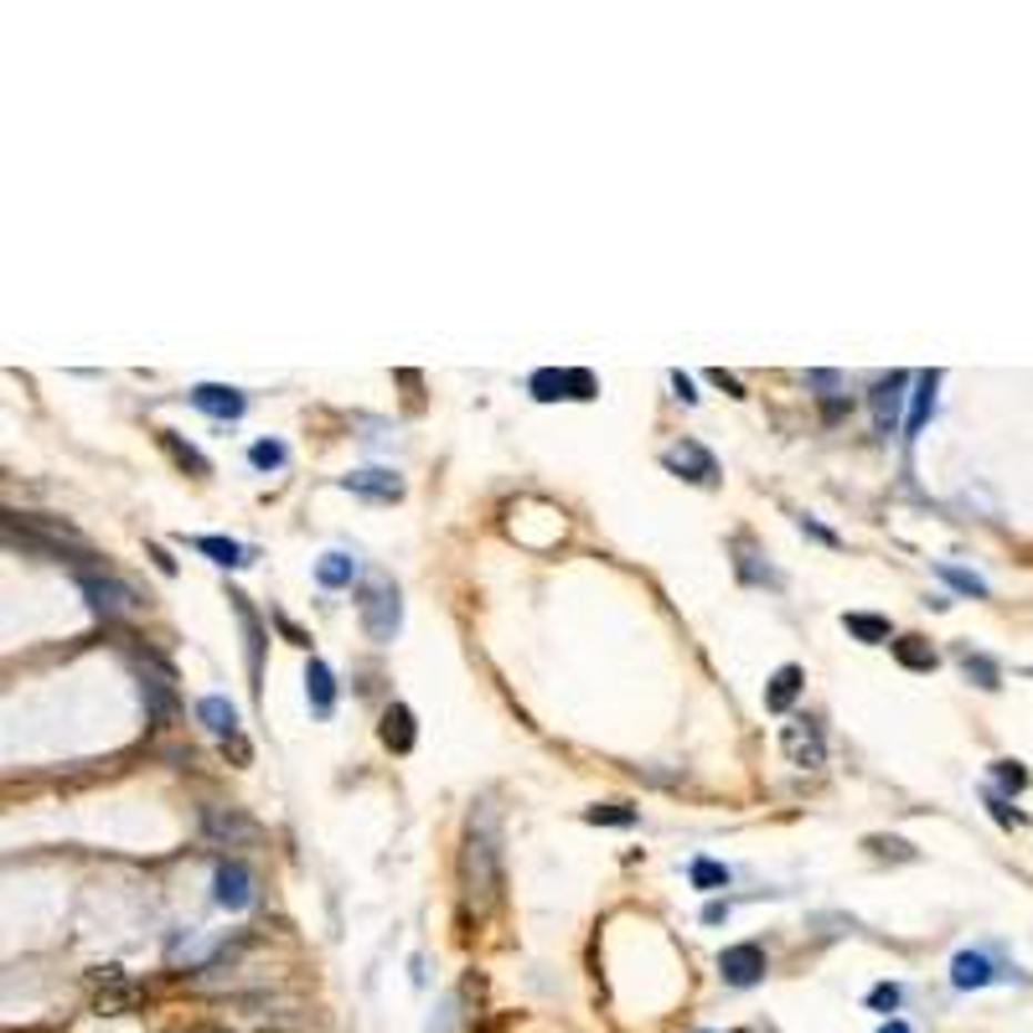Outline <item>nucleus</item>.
<instances>
[{
    "instance_id": "1",
    "label": "nucleus",
    "mask_w": 1033,
    "mask_h": 1033,
    "mask_svg": "<svg viewBox=\"0 0 1033 1033\" xmlns=\"http://www.w3.org/2000/svg\"><path fill=\"white\" fill-rule=\"evenodd\" d=\"M460 889L465 904L476 914H486L496 904L502 889V838H496V811L480 801L465 822V853H460Z\"/></svg>"
},
{
    "instance_id": "2",
    "label": "nucleus",
    "mask_w": 1033,
    "mask_h": 1033,
    "mask_svg": "<svg viewBox=\"0 0 1033 1033\" xmlns=\"http://www.w3.org/2000/svg\"><path fill=\"white\" fill-rule=\"evenodd\" d=\"M357 615H362V630L373 646H388L398 636V620H404V605H398V585L388 574H367L357 589Z\"/></svg>"
},
{
    "instance_id": "3",
    "label": "nucleus",
    "mask_w": 1033,
    "mask_h": 1033,
    "mask_svg": "<svg viewBox=\"0 0 1033 1033\" xmlns=\"http://www.w3.org/2000/svg\"><path fill=\"white\" fill-rule=\"evenodd\" d=\"M78 589L89 595V605H93V615H104V620H124V615H135L140 610V595L130 585H120L114 574H78Z\"/></svg>"
},
{
    "instance_id": "4",
    "label": "nucleus",
    "mask_w": 1033,
    "mask_h": 1033,
    "mask_svg": "<svg viewBox=\"0 0 1033 1033\" xmlns=\"http://www.w3.org/2000/svg\"><path fill=\"white\" fill-rule=\"evenodd\" d=\"M533 398L538 404H558V398H595L599 393V383H595V373H585V367H569V373H558V367H543V373H533Z\"/></svg>"
},
{
    "instance_id": "5",
    "label": "nucleus",
    "mask_w": 1033,
    "mask_h": 1033,
    "mask_svg": "<svg viewBox=\"0 0 1033 1033\" xmlns=\"http://www.w3.org/2000/svg\"><path fill=\"white\" fill-rule=\"evenodd\" d=\"M196 719H202V729H207V735H217L227 749H233V760H239V764L254 760V749L243 745L239 713H233V703H227V698H202V703H196Z\"/></svg>"
},
{
    "instance_id": "6",
    "label": "nucleus",
    "mask_w": 1033,
    "mask_h": 1033,
    "mask_svg": "<svg viewBox=\"0 0 1033 1033\" xmlns=\"http://www.w3.org/2000/svg\"><path fill=\"white\" fill-rule=\"evenodd\" d=\"M780 745H786L791 764H801V770H817V764L827 760V739H822V723L817 719H791L786 735H780Z\"/></svg>"
},
{
    "instance_id": "7",
    "label": "nucleus",
    "mask_w": 1033,
    "mask_h": 1033,
    "mask_svg": "<svg viewBox=\"0 0 1033 1033\" xmlns=\"http://www.w3.org/2000/svg\"><path fill=\"white\" fill-rule=\"evenodd\" d=\"M212 899L233 914L254 904V879H249V869H243L239 858H223V863H217V873H212Z\"/></svg>"
},
{
    "instance_id": "8",
    "label": "nucleus",
    "mask_w": 1033,
    "mask_h": 1033,
    "mask_svg": "<svg viewBox=\"0 0 1033 1033\" xmlns=\"http://www.w3.org/2000/svg\"><path fill=\"white\" fill-rule=\"evenodd\" d=\"M719 976L729 988H755L764 976V951L755 941H739L729 951H719Z\"/></svg>"
},
{
    "instance_id": "9",
    "label": "nucleus",
    "mask_w": 1033,
    "mask_h": 1033,
    "mask_svg": "<svg viewBox=\"0 0 1033 1033\" xmlns=\"http://www.w3.org/2000/svg\"><path fill=\"white\" fill-rule=\"evenodd\" d=\"M661 465H667V470H677V476L698 480V486H713V480H719V460H713V455H708L698 439H682V445H672L667 455H661Z\"/></svg>"
},
{
    "instance_id": "10",
    "label": "nucleus",
    "mask_w": 1033,
    "mask_h": 1033,
    "mask_svg": "<svg viewBox=\"0 0 1033 1033\" xmlns=\"http://www.w3.org/2000/svg\"><path fill=\"white\" fill-rule=\"evenodd\" d=\"M202 832H207L212 842H254L259 838V827H254V817H243V811H223V807H202Z\"/></svg>"
},
{
    "instance_id": "11",
    "label": "nucleus",
    "mask_w": 1033,
    "mask_h": 1033,
    "mask_svg": "<svg viewBox=\"0 0 1033 1033\" xmlns=\"http://www.w3.org/2000/svg\"><path fill=\"white\" fill-rule=\"evenodd\" d=\"M904 383H910L904 373H889V377H879V383H873L869 404H873V424H879V435H894L899 408H904Z\"/></svg>"
},
{
    "instance_id": "12",
    "label": "nucleus",
    "mask_w": 1033,
    "mask_h": 1033,
    "mask_svg": "<svg viewBox=\"0 0 1033 1033\" xmlns=\"http://www.w3.org/2000/svg\"><path fill=\"white\" fill-rule=\"evenodd\" d=\"M342 492L367 496V502H398L404 480L393 476V470H352V476H342Z\"/></svg>"
},
{
    "instance_id": "13",
    "label": "nucleus",
    "mask_w": 1033,
    "mask_h": 1033,
    "mask_svg": "<svg viewBox=\"0 0 1033 1033\" xmlns=\"http://www.w3.org/2000/svg\"><path fill=\"white\" fill-rule=\"evenodd\" d=\"M305 698H311V713L315 719H331L336 713V677L321 657L305 661Z\"/></svg>"
},
{
    "instance_id": "14",
    "label": "nucleus",
    "mask_w": 1033,
    "mask_h": 1033,
    "mask_svg": "<svg viewBox=\"0 0 1033 1033\" xmlns=\"http://www.w3.org/2000/svg\"><path fill=\"white\" fill-rule=\"evenodd\" d=\"M192 404L207 414V419H239L243 414V393L239 388H223V383H196L192 388Z\"/></svg>"
},
{
    "instance_id": "15",
    "label": "nucleus",
    "mask_w": 1033,
    "mask_h": 1033,
    "mask_svg": "<svg viewBox=\"0 0 1033 1033\" xmlns=\"http://www.w3.org/2000/svg\"><path fill=\"white\" fill-rule=\"evenodd\" d=\"M227 605H233V615H239V626H243V641H249V677H254V688H259V667H264V626H259V615H254V605H249V595H227Z\"/></svg>"
},
{
    "instance_id": "16",
    "label": "nucleus",
    "mask_w": 1033,
    "mask_h": 1033,
    "mask_svg": "<svg viewBox=\"0 0 1033 1033\" xmlns=\"http://www.w3.org/2000/svg\"><path fill=\"white\" fill-rule=\"evenodd\" d=\"M140 688H145V703L161 723L176 713V677H171L165 661H155V672H140Z\"/></svg>"
},
{
    "instance_id": "17",
    "label": "nucleus",
    "mask_w": 1033,
    "mask_h": 1033,
    "mask_svg": "<svg viewBox=\"0 0 1033 1033\" xmlns=\"http://www.w3.org/2000/svg\"><path fill=\"white\" fill-rule=\"evenodd\" d=\"M1003 972H992V961L982 956V951H956L951 956V988H961V992H976V988H988V982H997Z\"/></svg>"
},
{
    "instance_id": "18",
    "label": "nucleus",
    "mask_w": 1033,
    "mask_h": 1033,
    "mask_svg": "<svg viewBox=\"0 0 1033 1033\" xmlns=\"http://www.w3.org/2000/svg\"><path fill=\"white\" fill-rule=\"evenodd\" d=\"M801 688H807V672H801L796 661H786V667H776L770 688H764V708H770V713H791V703L801 698Z\"/></svg>"
},
{
    "instance_id": "19",
    "label": "nucleus",
    "mask_w": 1033,
    "mask_h": 1033,
    "mask_svg": "<svg viewBox=\"0 0 1033 1033\" xmlns=\"http://www.w3.org/2000/svg\"><path fill=\"white\" fill-rule=\"evenodd\" d=\"M377 735H383V745H388L393 755H408L414 739H419V723H414V713H408L404 703H388L383 708V729H377Z\"/></svg>"
},
{
    "instance_id": "20",
    "label": "nucleus",
    "mask_w": 1033,
    "mask_h": 1033,
    "mask_svg": "<svg viewBox=\"0 0 1033 1033\" xmlns=\"http://www.w3.org/2000/svg\"><path fill=\"white\" fill-rule=\"evenodd\" d=\"M935 388H941V373H935V367L914 377V393H910V424H904V429H910V439L920 435V429L930 424V414H935Z\"/></svg>"
},
{
    "instance_id": "21",
    "label": "nucleus",
    "mask_w": 1033,
    "mask_h": 1033,
    "mask_svg": "<svg viewBox=\"0 0 1033 1033\" xmlns=\"http://www.w3.org/2000/svg\"><path fill=\"white\" fill-rule=\"evenodd\" d=\"M889 646H894V661L910 667V672H935V667H941V657H935V646H930L925 636H899V641H889Z\"/></svg>"
},
{
    "instance_id": "22",
    "label": "nucleus",
    "mask_w": 1033,
    "mask_h": 1033,
    "mask_svg": "<svg viewBox=\"0 0 1033 1033\" xmlns=\"http://www.w3.org/2000/svg\"><path fill=\"white\" fill-rule=\"evenodd\" d=\"M196 554H207L212 564H223V569H243V564H254V548H243V543L233 538H192Z\"/></svg>"
},
{
    "instance_id": "23",
    "label": "nucleus",
    "mask_w": 1033,
    "mask_h": 1033,
    "mask_svg": "<svg viewBox=\"0 0 1033 1033\" xmlns=\"http://www.w3.org/2000/svg\"><path fill=\"white\" fill-rule=\"evenodd\" d=\"M352 574H357V558H346V554H321L315 558V585L321 589L352 585Z\"/></svg>"
},
{
    "instance_id": "24",
    "label": "nucleus",
    "mask_w": 1033,
    "mask_h": 1033,
    "mask_svg": "<svg viewBox=\"0 0 1033 1033\" xmlns=\"http://www.w3.org/2000/svg\"><path fill=\"white\" fill-rule=\"evenodd\" d=\"M842 630H848V636H858V641H869V646H884L889 641V620H884V615L848 610V615H842Z\"/></svg>"
},
{
    "instance_id": "25",
    "label": "nucleus",
    "mask_w": 1033,
    "mask_h": 1033,
    "mask_svg": "<svg viewBox=\"0 0 1033 1033\" xmlns=\"http://www.w3.org/2000/svg\"><path fill=\"white\" fill-rule=\"evenodd\" d=\"M735 554H739V558H735V564H739V579H749V585H780V574L770 569V564H760V554H755L745 538L735 543Z\"/></svg>"
},
{
    "instance_id": "26",
    "label": "nucleus",
    "mask_w": 1033,
    "mask_h": 1033,
    "mask_svg": "<svg viewBox=\"0 0 1033 1033\" xmlns=\"http://www.w3.org/2000/svg\"><path fill=\"white\" fill-rule=\"evenodd\" d=\"M161 445H165V455L181 465V470H192V476H212V465H207V455H196L192 445H181L171 429H161Z\"/></svg>"
},
{
    "instance_id": "27",
    "label": "nucleus",
    "mask_w": 1033,
    "mask_h": 1033,
    "mask_svg": "<svg viewBox=\"0 0 1033 1033\" xmlns=\"http://www.w3.org/2000/svg\"><path fill=\"white\" fill-rule=\"evenodd\" d=\"M961 672H966V677H972V682H976V688H1003V672H997V661H992V657H982V651H966V657H961Z\"/></svg>"
},
{
    "instance_id": "28",
    "label": "nucleus",
    "mask_w": 1033,
    "mask_h": 1033,
    "mask_svg": "<svg viewBox=\"0 0 1033 1033\" xmlns=\"http://www.w3.org/2000/svg\"><path fill=\"white\" fill-rule=\"evenodd\" d=\"M935 574H941L951 589H961V595H976V599L988 595V579H982V574H972V569H956V564H935Z\"/></svg>"
},
{
    "instance_id": "29",
    "label": "nucleus",
    "mask_w": 1033,
    "mask_h": 1033,
    "mask_svg": "<svg viewBox=\"0 0 1033 1033\" xmlns=\"http://www.w3.org/2000/svg\"><path fill=\"white\" fill-rule=\"evenodd\" d=\"M688 879H692V889H723V884H729V869H723V863H713V858H692Z\"/></svg>"
},
{
    "instance_id": "30",
    "label": "nucleus",
    "mask_w": 1033,
    "mask_h": 1033,
    "mask_svg": "<svg viewBox=\"0 0 1033 1033\" xmlns=\"http://www.w3.org/2000/svg\"><path fill=\"white\" fill-rule=\"evenodd\" d=\"M249 460H254L259 470H280V465L290 460V449L280 445V439H259V445H249Z\"/></svg>"
},
{
    "instance_id": "31",
    "label": "nucleus",
    "mask_w": 1033,
    "mask_h": 1033,
    "mask_svg": "<svg viewBox=\"0 0 1033 1033\" xmlns=\"http://www.w3.org/2000/svg\"><path fill=\"white\" fill-rule=\"evenodd\" d=\"M992 780H997L1007 796H1019L1023 786H1029V770H1023L1019 760H992Z\"/></svg>"
},
{
    "instance_id": "32",
    "label": "nucleus",
    "mask_w": 1033,
    "mask_h": 1033,
    "mask_svg": "<svg viewBox=\"0 0 1033 1033\" xmlns=\"http://www.w3.org/2000/svg\"><path fill=\"white\" fill-rule=\"evenodd\" d=\"M585 822H589V827H636V811H630V807H615V801H610V807H589V811H585Z\"/></svg>"
},
{
    "instance_id": "33",
    "label": "nucleus",
    "mask_w": 1033,
    "mask_h": 1033,
    "mask_svg": "<svg viewBox=\"0 0 1033 1033\" xmlns=\"http://www.w3.org/2000/svg\"><path fill=\"white\" fill-rule=\"evenodd\" d=\"M807 383L817 388V398L827 404V419H838L842 404H838V373H807Z\"/></svg>"
},
{
    "instance_id": "34",
    "label": "nucleus",
    "mask_w": 1033,
    "mask_h": 1033,
    "mask_svg": "<svg viewBox=\"0 0 1033 1033\" xmlns=\"http://www.w3.org/2000/svg\"><path fill=\"white\" fill-rule=\"evenodd\" d=\"M899 997H904V992H899V982H879V988L869 992V1007H873V1013H894Z\"/></svg>"
},
{
    "instance_id": "35",
    "label": "nucleus",
    "mask_w": 1033,
    "mask_h": 1033,
    "mask_svg": "<svg viewBox=\"0 0 1033 1033\" xmlns=\"http://www.w3.org/2000/svg\"><path fill=\"white\" fill-rule=\"evenodd\" d=\"M869 848H873L879 858H904V863L914 858V848H910L904 838H869Z\"/></svg>"
},
{
    "instance_id": "36",
    "label": "nucleus",
    "mask_w": 1033,
    "mask_h": 1033,
    "mask_svg": "<svg viewBox=\"0 0 1033 1033\" xmlns=\"http://www.w3.org/2000/svg\"><path fill=\"white\" fill-rule=\"evenodd\" d=\"M988 807H992V817H997V827H1019V811L1007 807V796L988 791Z\"/></svg>"
},
{
    "instance_id": "37",
    "label": "nucleus",
    "mask_w": 1033,
    "mask_h": 1033,
    "mask_svg": "<svg viewBox=\"0 0 1033 1033\" xmlns=\"http://www.w3.org/2000/svg\"><path fill=\"white\" fill-rule=\"evenodd\" d=\"M708 377H713V383H719V388L729 393V398H745V383H739L735 373H723V367H713V373H708Z\"/></svg>"
},
{
    "instance_id": "38",
    "label": "nucleus",
    "mask_w": 1033,
    "mask_h": 1033,
    "mask_svg": "<svg viewBox=\"0 0 1033 1033\" xmlns=\"http://www.w3.org/2000/svg\"><path fill=\"white\" fill-rule=\"evenodd\" d=\"M729 920V899H713V904H703V925H723Z\"/></svg>"
},
{
    "instance_id": "39",
    "label": "nucleus",
    "mask_w": 1033,
    "mask_h": 1033,
    "mask_svg": "<svg viewBox=\"0 0 1033 1033\" xmlns=\"http://www.w3.org/2000/svg\"><path fill=\"white\" fill-rule=\"evenodd\" d=\"M796 523H801V533H811V538H822V543H832V548H838V533H827L822 523H811V517H796Z\"/></svg>"
},
{
    "instance_id": "40",
    "label": "nucleus",
    "mask_w": 1033,
    "mask_h": 1033,
    "mask_svg": "<svg viewBox=\"0 0 1033 1033\" xmlns=\"http://www.w3.org/2000/svg\"><path fill=\"white\" fill-rule=\"evenodd\" d=\"M672 388H677V398H682V404H692V398H698V393H692V377H688V373H672Z\"/></svg>"
},
{
    "instance_id": "41",
    "label": "nucleus",
    "mask_w": 1033,
    "mask_h": 1033,
    "mask_svg": "<svg viewBox=\"0 0 1033 1033\" xmlns=\"http://www.w3.org/2000/svg\"><path fill=\"white\" fill-rule=\"evenodd\" d=\"M150 558H155V569L161 574H176V558L165 554V548H155V543H150Z\"/></svg>"
},
{
    "instance_id": "42",
    "label": "nucleus",
    "mask_w": 1033,
    "mask_h": 1033,
    "mask_svg": "<svg viewBox=\"0 0 1033 1033\" xmlns=\"http://www.w3.org/2000/svg\"><path fill=\"white\" fill-rule=\"evenodd\" d=\"M879 1033H910V1023H899V1019H889V1023H879Z\"/></svg>"
},
{
    "instance_id": "43",
    "label": "nucleus",
    "mask_w": 1033,
    "mask_h": 1033,
    "mask_svg": "<svg viewBox=\"0 0 1033 1033\" xmlns=\"http://www.w3.org/2000/svg\"><path fill=\"white\" fill-rule=\"evenodd\" d=\"M703 1033H708V1029H703Z\"/></svg>"
}]
</instances>
